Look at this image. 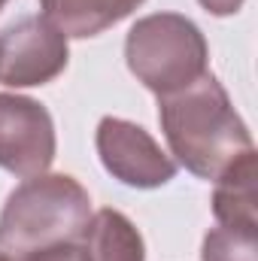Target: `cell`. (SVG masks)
<instances>
[{"mask_svg": "<svg viewBox=\"0 0 258 261\" xmlns=\"http://www.w3.org/2000/svg\"><path fill=\"white\" fill-rule=\"evenodd\" d=\"M125 61L137 82L161 97L207 73L210 46L192 18L179 12H152L137 18L128 31Z\"/></svg>", "mask_w": 258, "mask_h": 261, "instance_id": "3", "label": "cell"}, {"mask_svg": "<svg viewBox=\"0 0 258 261\" xmlns=\"http://www.w3.org/2000/svg\"><path fill=\"white\" fill-rule=\"evenodd\" d=\"M55 161V122L49 110L24 94H0V170L31 179Z\"/></svg>", "mask_w": 258, "mask_h": 261, "instance_id": "5", "label": "cell"}, {"mask_svg": "<svg viewBox=\"0 0 258 261\" xmlns=\"http://www.w3.org/2000/svg\"><path fill=\"white\" fill-rule=\"evenodd\" d=\"M210 15H234L240 6H243V0H197Z\"/></svg>", "mask_w": 258, "mask_h": 261, "instance_id": "12", "label": "cell"}, {"mask_svg": "<svg viewBox=\"0 0 258 261\" xmlns=\"http://www.w3.org/2000/svg\"><path fill=\"white\" fill-rule=\"evenodd\" d=\"M6 3H9V0H0V9H3V6H6Z\"/></svg>", "mask_w": 258, "mask_h": 261, "instance_id": "13", "label": "cell"}, {"mask_svg": "<svg viewBox=\"0 0 258 261\" xmlns=\"http://www.w3.org/2000/svg\"><path fill=\"white\" fill-rule=\"evenodd\" d=\"M213 216L225 228L258 231V155H240L213 189Z\"/></svg>", "mask_w": 258, "mask_h": 261, "instance_id": "7", "label": "cell"}, {"mask_svg": "<svg viewBox=\"0 0 258 261\" xmlns=\"http://www.w3.org/2000/svg\"><path fill=\"white\" fill-rule=\"evenodd\" d=\"M200 261H258V231L216 225L207 231Z\"/></svg>", "mask_w": 258, "mask_h": 261, "instance_id": "10", "label": "cell"}, {"mask_svg": "<svg viewBox=\"0 0 258 261\" xmlns=\"http://www.w3.org/2000/svg\"><path fill=\"white\" fill-rule=\"evenodd\" d=\"M91 219V197L67 173H40L6 197L0 213V249L15 258H37L76 249Z\"/></svg>", "mask_w": 258, "mask_h": 261, "instance_id": "2", "label": "cell"}, {"mask_svg": "<svg viewBox=\"0 0 258 261\" xmlns=\"http://www.w3.org/2000/svg\"><path fill=\"white\" fill-rule=\"evenodd\" d=\"M94 143L107 173L131 189H161L176 176V161L158 146L149 130L128 119L104 116Z\"/></svg>", "mask_w": 258, "mask_h": 261, "instance_id": "6", "label": "cell"}, {"mask_svg": "<svg viewBox=\"0 0 258 261\" xmlns=\"http://www.w3.org/2000/svg\"><path fill=\"white\" fill-rule=\"evenodd\" d=\"M70 46L46 15H21L0 31V82L31 88L58 79L67 70Z\"/></svg>", "mask_w": 258, "mask_h": 261, "instance_id": "4", "label": "cell"}, {"mask_svg": "<svg viewBox=\"0 0 258 261\" xmlns=\"http://www.w3.org/2000/svg\"><path fill=\"white\" fill-rule=\"evenodd\" d=\"M158 122L170 155L207 182H216L240 155L255 149L246 122L210 70L192 85L158 97Z\"/></svg>", "mask_w": 258, "mask_h": 261, "instance_id": "1", "label": "cell"}, {"mask_svg": "<svg viewBox=\"0 0 258 261\" xmlns=\"http://www.w3.org/2000/svg\"><path fill=\"white\" fill-rule=\"evenodd\" d=\"M79 261H146V246L125 213L97 210L79 240Z\"/></svg>", "mask_w": 258, "mask_h": 261, "instance_id": "8", "label": "cell"}, {"mask_svg": "<svg viewBox=\"0 0 258 261\" xmlns=\"http://www.w3.org/2000/svg\"><path fill=\"white\" fill-rule=\"evenodd\" d=\"M143 0H40L43 15L64 31V37H97L107 28L119 24L122 18H128L131 12L140 6Z\"/></svg>", "mask_w": 258, "mask_h": 261, "instance_id": "9", "label": "cell"}, {"mask_svg": "<svg viewBox=\"0 0 258 261\" xmlns=\"http://www.w3.org/2000/svg\"><path fill=\"white\" fill-rule=\"evenodd\" d=\"M0 261H79V246L76 249H61V252H49V255H37V258H15V255L0 249Z\"/></svg>", "mask_w": 258, "mask_h": 261, "instance_id": "11", "label": "cell"}]
</instances>
